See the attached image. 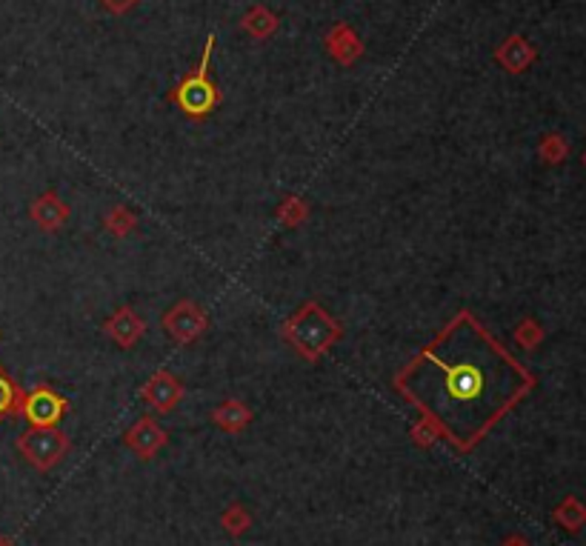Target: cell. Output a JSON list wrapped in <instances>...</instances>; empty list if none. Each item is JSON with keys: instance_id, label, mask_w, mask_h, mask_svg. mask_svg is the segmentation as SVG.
<instances>
[{"instance_id": "1", "label": "cell", "mask_w": 586, "mask_h": 546, "mask_svg": "<svg viewBox=\"0 0 586 546\" xmlns=\"http://www.w3.org/2000/svg\"><path fill=\"white\" fill-rule=\"evenodd\" d=\"M538 378L472 312H458L395 375V389L461 452L492 432L532 392Z\"/></svg>"}, {"instance_id": "2", "label": "cell", "mask_w": 586, "mask_h": 546, "mask_svg": "<svg viewBox=\"0 0 586 546\" xmlns=\"http://www.w3.org/2000/svg\"><path fill=\"white\" fill-rule=\"evenodd\" d=\"M289 335L295 338V346L301 349V352H306L309 358H315L341 335V329L323 315L321 306L306 303L295 315V321L289 323Z\"/></svg>"}, {"instance_id": "3", "label": "cell", "mask_w": 586, "mask_h": 546, "mask_svg": "<svg viewBox=\"0 0 586 546\" xmlns=\"http://www.w3.org/2000/svg\"><path fill=\"white\" fill-rule=\"evenodd\" d=\"M212 46H214V37H209V41H206L201 66L186 77V81L178 86V94H174V101H178V106L189 114V118H204V114H206L214 104H218V92H214L212 72H209Z\"/></svg>"}, {"instance_id": "4", "label": "cell", "mask_w": 586, "mask_h": 546, "mask_svg": "<svg viewBox=\"0 0 586 546\" xmlns=\"http://www.w3.org/2000/svg\"><path fill=\"white\" fill-rule=\"evenodd\" d=\"M17 450L35 466V470H52L69 450V441L55 426H32L17 438Z\"/></svg>"}, {"instance_id": "5", "label": "cell", "mask_w": 586, "mask_h": 546, "mask_svg": "<svg viewBox=\"0 0 586 546\" xmlns=\"http://www.w3.org/2000/svg\"><path fill=\"white\" fill-rule=\"evenodd\" d=\"M21 415L32 426H55L66 415V401L49 386H37L21 401Z\"/></svg>"}, {"instance_id": "6", "label": "cell", "mask_w": 586, "mask_h": 546, "mask_svg": "<svg viewBox=\"0 0 586 546\" xmlns=\"http://www.w3.org/2000/svg\"><path fill=\"white\" fill-rule=\"evenodd\" d=\"M552 518H555V523L561 526V530H566V532H581L583 526H586V503L578 501L575 495H566V498L555 506Z\"/></svg>"}, {"instance_id": "7", "label": "cell", "mask_w": 586, "mask_h": 546, "mask_svg": "<svg viewBox=\"0 0 586 546\" xmlns=\"http://www.w3.org/2000/svg\"><path fill=\"white\" fill-rule=\"evenodd\" d=\"M21 401H24V392L17 389V383L4 372V369H0V423L21 412Z\"/></svg>"}, {"instance_id": "8", "label": "cell", "mask_w": 586, "mask_h": 546, "mask_svg": "<svg viewBox=\"0 0 586 546\" xmlns=\"http://www.w3.org/2000/svg\"><path fill=\"white\" fill-rule=\"evenodd\" d=\"M178 398H181V386H178V383H172L166 375L154 378V381L149 383V389H146V401H149V403H154V406H161V409L172 406Z\"/></svg>"}, {"instance_id": "9", "label": "cell", "mask_w": 586, "mask_h": 546, "mask_svg": "<svg viewBox=\"0 0 586 546\" xmlns=\"http://www.w3.org/2000/svg\"><path fill=\"white\" fill-rule=\"evenodd\" d=\"M32 218L41 223V226H46V229H55L57 223L66 218V209L57 204L52 194H46V198H41V201L32 206Z\"/></svg>"}, {"instance_id": "10", "label": "cell", "mask_w": 586, "mask_h": 546, "mask_svg": "<svg viewBox=\"0 0 586 546\" xmlns=\"http://www.w3.org/2000/svg\"><path fill=\"white\" fill-rule=\"evenodd\" d=\"M566 154H570V144H566L561 134H546L543 144H541L543 164H563Z\"/></svg>"}, {"instance_id": "11", "label": "cell", "mask_w": 586, "mask_h": 546, "mask_svg": "<svg viewBox=\"0 0 586 546\" xmlns=\"http://www.w3.org/2000/svg\"><path fill=\"white\" fill-rule=\"evenodd\" d=\"M515 341H518L521 346H526V349H535V346L543 341V329L538 326V321L526 318V321L515 329Z\"/></svg>"}, {"instance_id": "12", "label": "cell", "mask_w": 586, "mask_h": 546, "mask_svg": "<svg viewBox=\"0 0 586 546\" xmlns=\"http://www.w3.org/2000/svg\"><path fill=\"white\" fill-rule=\"evenodd\" d=\"M104 4L109 6V9H114V12H124V9H129L134 0H104Z\"/></svg>"}, {"instance_id": "13", "label": "cell", "mask_w": 586, "mask_h": 546, "mask_svg": "<svg viewBox=\"0 0 586 546\" xmlns=\"http://www.w3.org/2000/svg\"><path fill=\"white\" fill-rule=\"evenodd\" d=\"M503 546H530V543H526L523 538H518V535H515V538H510V541H506Z\"/></svg>"}, {"instance_id": "14", "label": "cell", "mask_w": 586, "mask_h": 546, "mask_svg": "<svg viewBox=\"0 0 586 546\" xmlns=\"http://www.w3.org/2000/svg\"><path fill=\"white\" fill-rule=\"evenodd\" d=\"M0 546H9V543H6V541H0Z\"/></svg>"}, {"instance_id": "15", "label": "cell", "mask_w": 586, "mask_h": 546, "mask_svg": "<svg viewBox=\"0 0 586 546\" xmlns=\"http://www.w3.org/2000/svg\"><path fill=\"white\" fill-rule=\"evenodd\" d=\"M583 166H586V152H583Z\"/></svg>"}]
</instances>
